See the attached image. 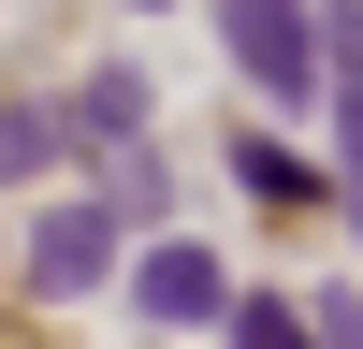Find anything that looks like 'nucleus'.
Returning <instances> with one entry per match:
<instances>
[{
    "label": "nucleus",
    "mask_w": 363,
    "mask_h": 349,
    "mask_svg": "<svg viewBox=\"0 0 363 349\" xmlns=\"http://www.w3.org/2000/svg\"><path fill=\"white\" fill-rule=\"evenodd\" d=\"M349 233H363V174H349Z\"/></svg>",
    "instance_id": "0eeeda50"
},
{
    "label": "nucleus",
    "mask_w": 363,
    "mask_h": 349,
    "mask_svg": "<svg viewBox=\"0 0 363 349\" xmlns=\"http://www.w3.org/2000/svg\"><path fill=\"white\" fill-rule=\"evenodd\" d=\"M102 262H116V218H102V204H58V218L29 233V277H44L58 306H73V291H102Z\"/></svg>",
    "instance_id": "f03ea898"
},
{
    "label": "nucleus",
    "mask_w": 363,
    "mask_h": 349,
    "mask_svg": "<svg viewBox=\"0 0 363 349\" xmlns=\"http://www.w3.org/2000/svg\"><path fill=\"white\" fill-rule=\"evenodd\" d=\"M218 44L262 102H306L320 87V0H218Z\"/></svg>",
    "instance_id": "f257e3e1"
},
{
    "label": "nucleus",
    "mask_w": 363,
    "mask_h": 349,
    "mask_svg": "<svg viewBox=\"0 0 363 349\" xmlns=\"http://www.w3.org/2000/svg\"><path fill=\"white\" fill-rule=\"evenodd\" d=\"M131 291H145V320H233V277H218L203 248H145Z\"/></svg>",
    "instance_id": "7ed1b4c3"
},
{
    "label": "nucleus",
    "mask_w": 363,
    "mask_h": 349,
    "mask_svg": "<svg viewBox=\"0 0 363 349\" xmlns=\"http://www.w3.org/2000/svg\"><path fill=\"white\" fill-rule=\"evenodd\" d=\"M320 87H335V131H349V174H363V15L320 29Z\"/></svg>",
    "instance_id": "20e7f679"
},
{
    "label": "nucleus",
    "mask_w": 363,
    "mask_h": 349,
    "mask_svg": "<svg viewBox=\"0 0 363 349\" xmlns=\"http://www.w3.org/2000/svg\"><path fill=\"white\" fill-rule=\"evenodd\" d=\"M233 349H320V306H277V291H233Z\"/></svg>",
    "instance_id": "39448f33"
},
{
    "label": "nucleus",
    "mask_w": 363,
    "mask_h": 349,
    "mask_svg": "<svg viewBox=\"0 0 363 349\" xmlns=\"http://www.w3.org/2000/svg\"><path fill=\"white\" fill-rule=\"evenodd\" d=\"M44 145H58L44 116H0V174H29V160H44Z\"/></svg>",
    "instance_id": "423d86ee"
}]
</instances>
